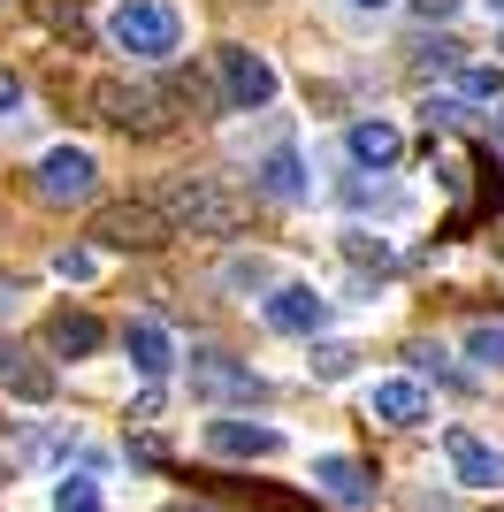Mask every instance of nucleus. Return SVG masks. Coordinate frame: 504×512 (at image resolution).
Wrapping results in <instances>:
<instances>
[{
    "label": "nucleus",
    "mask_w": 504,
    "mask_h": 512,
    "mask_svg": "<svg viewBox=\"0 0 504 512\" xmlns=\"http://www.w3.org/2000/svg\"><path fill=\"white\" fill-rule=\"evenodd\" d=\"M153 207H161V222L176 237H237L245 230V199L222 192L214 176H168L153 192Z\"/></svg>",
    "instance_id": "obj_1"
},
{
    "label": "nucleus",
    "mask_w": 504,
    "mask_h": 512,
    "mask_svg": "<svg viewBox=\"0 0 504 512\" xmlns=\"http://www.w3.org/2000/svg\"><path fill=\"white\" fill-rule=\"evenodd\" d=\"M176 92L153 85V77H100L92 85V115H100L107 130H123V138H161L168 123H176Z\"/></svg>",
    "instance_id": "obj_2"
},
{
    "label": "nucleus",
    "mask_w": 504,
    "mask_h": 512,
    "mask_svg": "<svg viewBox=\"0 0 504 512\" xmlns=\"http://www.w3.org/2000/svg\"><path fill=\"white\" fill-rule=\"evenodd\" d=\"M107 39L123 46L130 62H168V54L184 46V16H176L168 0H123V8L107 16Z\"/></svg>",
    "instance_id": "obj_3"
},
{
    "label": "nucleus",
    "mask_w": 504,
    "mask_h": 512,
    "mask_svg": "<svg viewBox=\"0 0 504 512\" xmlns=\"http://www.w3.org/2000/svg\"><path fill=\"white\" fill-rule=\"evenodd\" d=\"M92 237H100L107 253H161L176 230L161 222L153 199H123V207H100V214H92Z\"/></svg>",
    "instance_id": "obj_4"
},
{
    "label": "nucleus",
    "mask_w": 504,
    "mask_h": 512,
    "mask_svg": "<svg viewBox=\"0 0 504 512\" xmlns=\"http://www.w3.org/2000/svg\"><path fill=\"white\" fill-rule=\"evenodd\" d=\"M31 192L46 199V207H84V199L100 192V161L84 146H46L39 153V176H31Z\"/></svg>",
    "instance_id": "obj_5"
},
{
    "label": "nucleus",
    "mask_w": 504,
    "mask_h": 512,
    "mask_svg": "<svg viewBox=\"0 0 504 512\" xmlns=\"http://www.w3.org/2000/svg\"><path fill=\"white\" fill-rule=\"evenodd\" d=\"M214 62H222V100H230V107H268L275 100V62H268V54H252V46H222Z\"/></svg>",
    "instance_id": "obj_6"
},
{
    "label": "nucleus",
    "mask_w": 504,
    "mask_h": 512,
    "mask_svg": "<svg viewBox=\"0 0 504 512\" xmlns=\"http://www.w3.org/2000/svg\"><path fill=\"white\" fill-rule=\"evenodd\" d=\"M191 398H237V406H252V398H268V383L245 360H230V352H199L191 360Z\"/></svg>",
    "instance_id": "obj_7"
},
{
    "label": "nucleus",
    "mask_w": 504,
    "mask_h": 512,
    "mask_svg": "<svg viewBox=\"0 0 504 512\" xmlns=\"http://www.w3.org/2000/svg\"><path fill=\"white\" fill-rule=\"evenodd\" d=\"M443 459H451V474L466 490H504V451L482 444L474 428H443Z\"/></svg>",
    "instance_id": "obj_8"
},
{
    "label": "nucleus",
    "mask_w": 504,
    "mask_h": 512,
    "mask_svg": "<svg viewBox=\"0 0 504 512\" xmlns=\"http://www.w3.org/2000/svg\"><path fill=\"white\" fill-rule=\"evenodd\" d=\"M260 314H268V329H283V337H321V321H329V299H321L314 283H275Z\"/></svg>",
    "instance_id": "obj_9"
},
{
    "label": "nucleus",
    "mask_w": 504,
    "mask_h": 512,
    "mask_svg": "<svg viewBox=\"0 0 504 512\" xmlns=\"http://www.w3.org/2000/svg\"><path fill=\"white\" fill-rule=\"evenodd\" d=\"M314 490L329 497V505H344V512H367L375 505V474L359 467L352 451H321L314 459Z\"/></svg>",
    "instance_id": "obj_10"
},
{
    "label": "nucleus",
    "mask_w": 504,
    "mask_h": 512,
    "mask_svg": "<svg viewBox=\"0 0 504 512\" xmlns=\"http://www.w3.org/2000/svg\"><path fill=\"white\" fill-rule=\"evenodd\" d=\"M0 390L8 398H23V406H46L54 398V367H39V352L16 337H0Z\"/></svg>",
    "instance_id": "obj_11"
},
{
    "label": "nucleus",
    "mask_w": 504,
    "mask_h": 512,
    "mask_svg": "<svg viewBox=\"0 0 504 512\" xmlns=\"http://www.w3.org/2000/svg\"><path fill=\"white\" fill-rule=\"evenodd\" d=\"M207 451L214 459H275V451H283V428H268V421H214Z\"/></svg>",
    "instance_id": "obj_12"
},
{
    "label": "nucleus",
    "mask_w": 504,
    "mask_h": 512,
    "mask_svg": "<svg viewBox=\"0 0 504 512\" xmlns=\"http://www.w3.org/2000/svg\"><path fill=\"white\" fill-rule=\"evenodd\" d=\"M344 146H352L359 169H398V153H405V130L390 123V115H367V123L344 130Z\"/></svg>",
    "instance_id": "obj_13"
},
{
    "label": "nucleus",
    "mask_w": 504,
    "mask_h": 512,
    "mask_svg": "<svg viewBox=\"0 0 504 512\" xmlns=\"http://www.w3.org/2000/svg\"><path fill=\"white\" fill-rule=\"evenodd\" d=\"M367 413L390 421V428H420V421H428V390L405 383V375H398V383H375V390H367Z\"/></svg>",
    "instance_id": "obj_14"
},
{
    "label": "nucleus",
    "mask_w": 504,
    "mask_h": 512,
    "mask_svg": "<svg viewBox=\"0 0 504 512\" xmlns=\"http://www.w3.org/2000/svg\"><path fill=\"white\" fill-rule=\"evenodd\" d=\"M123 352H130V367H138L146 383H161L168 367H176V344H168L161 321H130V329H123Z\"/></svg>",
    "instance_id": "obj_15"
},
{
    "label": "nucleus",
    "mask_w": 504,
    "mask_h": 512,
    "mask_svg": "<svg viewBox=\"0 0 504 512\" xmlns=\"http://www.w3.org/2000/svg\"><path fill=\"white\" fill-rule=\"evenodd\" d=\"M46 344H54L62 360H92V352L107 344V329H100L92 314H77V306H62V314L46 321Z\"/></svg>",
    "instance_id": "obj_16"
},
{
    "label": "nucleus",
    "mask_w": 504,
    "mask_h": 512,
    "mask_svg": "<svg viewBox=\"0 0 504 512\" xmlns=\"http://www.w3.org/2000/svg\"><path fill=\"white\" fill-rule=\"evenodd\" d=\"M260 192L283 199V207H291V199H306V161H298L291 146H275L268 161H260Z\"/></svg>",
    "instance_id": "obj_17"
},
{
    "label": "nucleus",
    "mask_w": 504,
    "mask_h": 512,
    "mask_svg": "<svg viewBox=\"0 0 504 512\" xmlns=\"http://www.w3.org/2000/svg\"><path fill=\"white\" fill-rule=\"evenodd\" d=\"M466 360H474V367H504V321L466 329Z\"/></svg>",
    "instance_id": "obj_18"
},
{
    "label": "nucleus",
    "mask_w": 504,
    "mask_h": 512,
    "mask_svg": "<svg viewBox=\"0 0 504 512\" xmlns=\"http://www.w3.org/2000/svg\"><path fill=\"white\" fill-rule=\"evenodd\" d=\"M54 512H107L100 505V482H92V474H69L62 490H54Z\"/></svg>",
    "instance_id": "obj_19"
},
{
    "label": "nucleus",
    "mask_w": 504,
    "mask_h": 512,
    "mask_svg": "<svg viewBox=\"0 0 504 512\" xmlns=\"http://www.w3.org/2000/svg\"><path fill=\"white\" fill-rule=\"evenodd\" d=\"M352 367H359V352H352V344H314V375H321V383H344Z\"/></svg>",
    "instance_id": "obj_20"
},
{
    "label": "nucleus",
    "mask_w": 504,
    "mask_h": 512,
    "mask_svg": "<svg viewBox=\"0 0 504 512\" xmlns=\"http://www.w3.org/2000/svg\"><path fill=\"white\" fill-rule=\"evenodd\" d=\"M92 268H100L92 245H62V253H54V276H62V283H92Z\"/></svg>",
    "instance_id": "obj_21"
},
{
    "label": "nucleus",
    "mask_w": 504,
    "mask_h": 512,
    "mask_svg": "<svg viewBox=\"0 0 504 512\" xmlns=\"http://www.w3.org/2000/svg\"><path fill=\"white\" fill-rule=\"evenodd\" d=\"M459 85H466V100H497L504 69H459Z\"/></svg>",
    "instance_id": "obj_22"
},
{
    "label": "nucleus",
    "mask_w": 504,
    "mask_h": 512,
    "mask_svg": "<svg viewBox=\"0 0 504 512\" xmlns=\"http://www.w3.org/2000/svg\"><path fill=\"white\" fill-rule=\"evenodd\" d=\"M222 276H230L237 291H252V283H268V260H230V268H222Z\"/></svg>",
    "instance_id": "obj_23"
},
{
    "label": "nucleus",
    "mask_w": 504,
    "mask_h": 512,
    "mask_svg": "<svg viewBox=\"0 0 504 512\" xmlns=\"http://www.w3.org/2000/svg\"><path fill=\"white\" fill-rule=\"evenodd\" d=\"M16 107H23V77H16V69H0V115H16Z\"/></svg>",
    "instance_id": "obj_24"
},
{
    "label": "nucleus",
    "mask_w": 504,
    "mask_h": 512,
    "mask_svg": "<svg viewBox=\"0 0 504 512\" xmlns=\"http://www.w3.org/2000/svg\"><path fill=\"white\" fill-rule=\"evenodd\" d=\"M413 16H428V23H451V16H459V0H413Z\"/></svg>",
    "instance_id": "obj_25"
},
{
    "label": "nucleus",
    "mask_w": 504,
    "mask_h": 512,
    "mask_svg": "<svg viewBox=\"0 0 504 512\" xmlns=\"http://www.w3.org/2000/svg\"><path fill=\"white\" fill-rule=\"evenodd\" d=\"M168 512H214V505H168Z\"/></svg>",
    "instance_id": "obj_26"
},
{
    "label": "nucleus",
    "mask_w": 504,
    "mask_h": 512,
    "mask_svg": "<svg viewBox=\"0 0 504 512\" xmlns=\"http://www.w3.org/2000/svg\"><path fill=\"white\" fill-rule=\"evenodd\" d=\"M352 8H390V0H352Z\"/></svg>",
    "instance_id": "obj_27"
},
{
    "label": "nucleus",
    "mask_w": 504,
    "mask_h": 512,
    "mask_svg": "<svg viewBox=\"0 0 504 512\" xmlns=\"http://www.w3.org/2000/svg\"><path fill=\"white\" fill-rule=\"evenodd\" d=\"M489 8H497V16H504V0H489Z\"/></svg>",
    "instance_id": "obj_28"
},
{
    "label": "nucleus",
    "mask_w": 504,
    "mask_h": 512,
    "mask_svg": "<svg viewBox=\"0 0 504 512\" xmlns=\"http://www.w3.org/2000/svg\"><path fill=\"white\" fill-rule=\"evenodd\" d=\"M497 130H504V123H497Z\"/></svg>",
    "instance_id": "obj_29"
}]
</instances>
